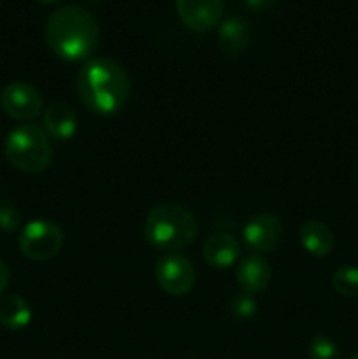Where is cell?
I'll list each match as a JSON object with an SVG mask.
<instances>
[{"mask_svg": "<svg viewBox=\"0 0 358 359\" xmlns=\"http://www.w3.org/2000/svg\"><path fill=\"white\" fill-rule=\"evenodd\" d=\"M0 107L11 119L32 123V119L42 114L44 102L37 88L23 81H14L0 93Z\"/></svg>", "mask_w": 358, "mask_h": 359, "instance_id": "cell-6", "label": "cell"}, {"mask_svg": "<svg viewBox=\"0 0 358 359\" xmlns=\"http://www.w3.org/2000/svg\"><path fill=\"white\" fill-rule=\"evenodd\" d=\"M157 283L165 293L172 297L188 294L195 286V269L186 256L178 252H167L154 266Z\"/></svg>", "mask_w": 358, "mask_h": 359, "instance_id": "cell-7", "label": "cell"}, {"mask_svg": "<svg viewBox=\"0 0 358 359\" xmlns=\"http://www.w3.org/2000/svg\"><path fill=\"white\" fill-rule=\"evenodd\" d=\"M298 241L300 245L309 252V255L316 256V258H323L332 252L336 238L330 228L325 223L316 219L305 221L298 230Z\"/></svg>", "mask_w": 358, "mask_h": 359, "instance_id": "cell-13", "label": "cell"}, {"mask_svg": "<svg viewBox=\"0 0 358 359\" xmlns=\"http://www.w3.org/2000/svg\"><path fill=\"white\" fill-rule=\"evenodd\" d=\"M199 233L197 217L178 203H160L147 212L144 235L153 248L174 252L185 249Z\"/></svg>", "mask_w": 358, "mask_h": 359, "instance_id": "cell-3", "label": "cell"}, {"mask_svg": "<svg viewBox=\"0 0 358 359\" xmlns=\"http://www.w3.org/2000/svg\"><path fill=\"white\" fill-rule=\"evenodd\" d=\"M332 287L340 297H358V266H340L332 276Z\"/></svg>", "mask_w": 358, "mask_h": 359, "instance_id": "cell-16", "label": "cell"}, {"mask_svg": "<svg viewBox=\"0 0 358 359\" xmlns=\"http://www.w3.org/2000/svg\"><path fill=\"white\" fill-rule=\"evenodd\" d=\"M309 359H340V351L332 339L325 335L312 337L307 346Z\"/></svg>", "mask_w": 358, "mask_h": 359, "instance_id": "cell-17", "label": "cell"}, {"mask_svg": "<svg viewBox=\"0 0 358 359\" xmlns=\"http://www.w3.org/2000/svg\"><path fill=\"white\" fill-rule=\"evenodd\" d=\"M283 235V224L274 214H258L246 223L242 230L244 245L253 255H265L276 249Z\"/></svg>", "mask_w": 358, "mask_h": 359, "instance_id": "cell-8", "label": "cell"}, {"mask_svg": "<svg viewBox=\"0 0 358 359\" xmlns=\"http://www.w3.org/2000/svg\"><path fill=\"white\" fill-rule=\"evenodd\" d=\"M9 280H11L9 269H7L6 262L0 258V294L7 290V286H9Z\"/></svg>", "mask_w": 358, "mask_h": 359, "instance_id": "cell-21", "label": "cell"}, {"mask_svg": "<svg viewBox=\"0 0 358 359\" xmlns=\"http://www.w3.org/2000/svg\"><path fill=\"white\" fill-rule=\"evenodd\" d=\"M32 321V307L20 294H2L0 297V325L11 332L27 328Z\"/></svg>", "mask_w": 358, "mask_h": 359, "instance_id": "cell-15", "label": "cell"}, {"mask_svg": "<svg viewBox=\"0 0 358 359\" xmlns=\"http://www.w3.org/2000/svg\"><path fill=\"white\" fill-rule=\"evenodd\" d=\"M4 153L14 168L27 174L46 170L53 160L49 135L35 123H23L11 130L4 142Z\"/></svg>", "mask_w": 358, "mask_h": 359, "instance_id": "cell-4", "label": "cell"}, {"mask_svg": "<svg viewBox=\"0 0 358 359\" xmlns=\"http://www.w3.org/2000/svg\"><path fill=\"white\" fill-rule=\"evenodd\" d=\"M65 242L63 230L49 219H34L27 223L18 237L23 256L34 262H46L60 255Z\"/></svg>", "mask_w": 358, "mask_h": 359, "instance_id": "cell-5", "label": "cell"}, {"mask_svg": "<svg viewBox=\"0 0 358 359\" xmlns=\"http://www.w3.org/2000/svg\"><path fill=\"white\" fill-rule=\"evenodd\" d=\"M44 130L56 140H70L77 132V114L65 102H53L42 114Z\"/></svg>", "mask_w": 358, "mask_h": 359, "instance_id": "cell-12", "label": "cell"}, {"mask_svg": "<svg viewBox=\"0 0 358 359\" xmlns=\"http://www.w3.org/2000/svg\"><path fill=\"white\" fill-rule=\"evenodd\" d=\"M41 4H53V2H58V0H37Z\"/></svg>", "mask_w": 358, "mask_h": 359, "instance_id": "cell-22", "label": "cell"}, {"mask_svg": "<svg viewBox=\"0 0 358 359\" xmlns=\"http://www.w3.org/2000/svg\"><path fill=\"white\" fill-rule=\"evenodd\" d=\"M46 42L58 58L81 62L90 58L100 37L93 14L81 6H62L46 21Z\"/></svg>", "mask_w": 358, "mask_h": 359, "instance_id": "cell-2", "label": "cell"}, {"mask_svg": "<svg viewBox=\"0 0 358 359\" xmlns=\"http://www.w3.org/2000/svg\"><path fill=\"white\" fill-rule=\"evenodd\" d=\"M347 359H358V353H357V354H353V356H350Z\"/></svg>", "mask_w": 358, "mask_h": 359, "instance_id": "cell-23", "label": "cell"}, {"mask_svg": "<svg viewBox=\"0 0 358 359\" xmlns=\"http://www.w3.org/2000/svg\"><path fill=\"white\" fill-rule=\"evenodd\" d=\"M241 256V244L230 233H213L204 242V259L213 269H230Z\"/></svg>", "mask_w": 358, "mask_h": 359, "instance_id": "cell-11", "label": "cell"}, {"mask_svg": "<svg viewBox=\"0 0 358 359\" xmlns=\"http://www.w3.org/2000/svg\"><path fill=\"white\" fill-rule=\"evenodd\" d=\"M235 276L242 293L253 297L269 287L272 280V269L262 255H249L239 263Z\"/></svg>", "mask_w": 358, "mask_h": 359, "instance_id": "cell-10", "label": "cell"}, {"mask_svg": "<svg viewBox=\"0 0 358 359\" xmlns=\"http://www.w3.org/2000/svg\"><path fill=\"white\" fill-rule=\"evenodd\" d=\"M175 11L190 30L207 32L220 23L223 0H175Z\"/></svg>", "mask_w": 358, "mask_h": 359, "instance_id": "cell-9", "label": "cell"}, {"mask_svg": "<svg viewBox=\"0 0 358 359\" xmlns=\"http://www.w3.org/2000/svg\"><path fill=\"white\" fill-rule=\"evenodd\" d=\"M76 91L88 111L100 116L118 114L132 95L128 72L109 58H91L81 67Z\"/></svg>", "mask_w": 358, "mask_h": 359, "instance_id": "cell-1", "label": "cell"}, {"mask_svg": "<svg viewBox=\"0 0 358 359\" xmlns=\"http://www.w3.org/2000/svg\"><path fill=\"white\" fill-rule=\"evenodd\" d=\"M21 226V214L20 210L14 209L13 205L0 203V230L6 233H13Z\"/></svg>", "mask_w": 358, "mask_h": 359, "instance_id": "cell-19", "label": "cell"}, {"mask_svg": "<svg viewBox=\"0 0 358 359\" xmlns=\"http://www.w3.org/2000/svg\"><path fill=\"white\" fill-rule=\"evenodd\" d=\"M218 41H220L221 51L228 53V55H237V53H242L249 46V41H251V27H249V23L244 18H227L220 25Z\"/></svg>", "mask_w": 358, "mask_h": 359, "instance_id": "cell-14", "label": "cell"}, {"mask_svg": "<svg viewBox=\"0 0 358 359\" xmlns=\"http://www.w3.org/2000/svg\"><path fill=\"white\" fill-rule=\"evenodd\" d=\"M90 2H95V0H90Z\"/></svg>", "mask_w": 358, "mask_h": 359, "instance_id": "cell-24", "label": "cell"}, {"mask_svg": "<svg viewBox=\"0 0 358 359\" xmlns=\"http://www.w3.org/2000/svg\"><path fill=\"white\" fill-rule=\"evenodd\" d=\"M256 309H258V305H256L255 298L251 297V294H237V297L232 298L230 302V312L234 318L241 319V321H246V319H251L253 316L256 314Z\"/></svg>", "mask_w": 358, "mask_h": 359, "instance_id": "cell-18", "label": "cell"}, {"mask_svg": "<svg viewBox=\"0 0 358 359\" xmlns=\"http://www.w3.org/2000/svg\"><path fill=\"white\" fill-rule=\"evenodd\" d=\"M244 4L251 11H256V13H260V11L270 9V7L276 4V0H244Z\"/></svg>", "mask_w": 358, "mask_h": 359, "instance_id": "cell-20", "label": "cell"}]
</instances>
